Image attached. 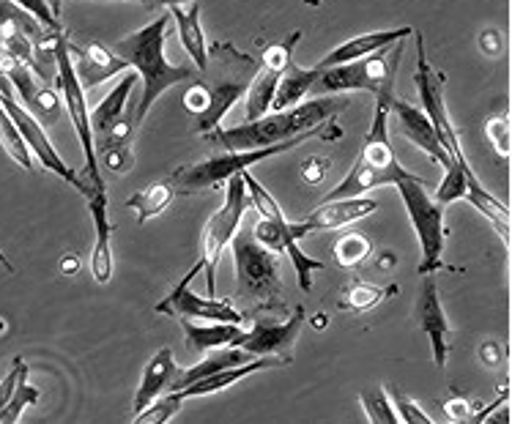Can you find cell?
<instances>
[{"label": "cell", "mask_w": 512, "mask_h": 424, "mask_svg": "<svg viewBox=\"0 0 512 424\" xmlns=\"http://www.w3.org/2000/svg\"><path fill=\"white\" fill-rule=\"evenodd\" d=\"M345 107H348V99H343V96H315L310 102L293 104L288 110H272L258 121H247L244 126L214 129L206 137H209V143L220 145L225 151H252V148L283 143L288 137L310 132L324 121L337 118Z\"/></svg>", "instance_id": "1"}, {"label": "cell", "mask_w": 512, "mask_h": 424, "mask_svg": "<svg viewBox=\"0 0 512 424\" xmlns=\"http://www.w3.org/2000/svg\"><path fill=\"white\" fill-rule=\"evenodd\" d=\"M168 14H162L154 22H148L146 28L129 33L124 39L115 42L113 50L124 58L132 69L137 72V77L143 80V94H140V102H137L135 110V124H143V118L148 115V110L154 107L159 96L168 91L170 85L187 83L195 77V66L192 63H168L165 58V36H168Z\"/></svg>", "instance_id": "2"}, {"label": "cell", "mask_w": 512, "mask_h": 424, "mask_svg": "<svg viewBox=\"0 0 512 424\" xmlns=\"http://www.w3.org/2000/svg\"><path fill=\"white\" fill-rule=\"evenodd\" d=\"M258 63L247 52L236 50L230 42H214L206 55V66L200 69L195 83L206 96V110L195 118V129L200 135L214 132L230 107L247 94L252 77L258 72Z\"/></svg>", "instance_id": "3"}, {"label": "cell", "mask_w": 512, "mask_h": 424, "mask_svg": "<svg viewBox=\"0 0 512 424\" xmlns=\"http://www.w3.org/2000/svg\"><path fill=\"white\" fill-rule=\"evenodd\" d=\"M406 50V39L387 44L381 50L370 52L365 58L340 63L332 69H318L310 94H348V91H367L376 96V104H387L395 99V77H398V63Z\"/></svg>", "instance_id": "4"}, {"label": "cell", "mask_w": 512, "mask_h": 424, "mask_svg": "<svg viewBox=\"0 0 512 424\" xmlns=\"http://www.w3.org/2000/svg\"><path fill=\"white\" fill-rule=\"evenodd\" d=\"M335 121V118H332ZM329 121V124H321L310 129V132H302V135L288 137L283 143H274V145H263V148H252V151H228V154L220 156H211V159H203V162H195V165H184L178 167L176 173L170 176L173 181V187L181 189V192H203V189H220L228 184L230 178L239 176L241 170H247V167L258 165L263 159H272L277 154H285V151H291L296 145H302L304 140H310V137H321V140H337V137L343 135L340 132V126H335Z\"/></svg>", "instance_id": "5"}, {"label": "cell", "mask_w": 512, "mask_h": 424, "mask_svg": "<svg viewBox=\"0 0 512 424\" xmlns=\"http://www.w3.org/2000/svg\"><path fill=\"white\" fill-rule=\"evenodd\" d=\"M389 107L376 104L373 126L365 137V145L356 156V165L348 170V176L337 184L324 200H340V197L365 195L370 189L395 187L398 181L411 176V170L400 165L392 140H389Z\"/></svg>", "instance_id": "6"}, {"label": "cell", "mask_w": 512, "mask_h": 424, "mask_svg": "<svg viewBox=\"0 0 512 424\" xmlns=\"http://www.w3.org/2000/svg\"><path fill=\"white\" fill-rule=\"evenodd\" d=\"M241 178H244L247 192H250L252 208L261 214V219L252 225V236L258 238L263 247H269L272 252H277V255L288 252V258H291L293 263V271H296V277H299V288L310 290L313 288V271L324 269V263H321V260L307 258L302 249H299V238H304L302 228H299V225H291V222L283 217L280 203L263 189V184L258 178L252 176L250 167L241 170Z\"/></svg>", "instance_id": "7"}, {"label": "cell", "mask_w": 512, "mask_h": 424, "mask_svg": "<svg viewBox=\"0 0 512 424\" xmlns=\"http://www.w3.org/2000/svg\"><path fill=\"white\" fill-rule=\"evenodd\" d=\"M233 260H236V285L239 296L255 301L263 310H274L280 299V260L277 252L263 247L258 238L252 236V228H239L230 241Z\"/></svg>", "instance_id": "8"}, {"label": "cell", "mask_w": 512, "mask_h": 424, "mask_svg": "<svg viewBox=\"0 0 512 424\" xmlns=\"http://www.w3.org/2000/svg\"><path fill=\"white\" fill-rule=\"evenodd\" d=\"M400 192V200L406 206V214L414 225V233L419 238L422 247V260H419V274H433L436 269H444L441 263V252H444V238H447V228H444V206L430 200L425 181L411 173L408 178L395 184Z\"/></svg>", "instance_id": "9"}, {"label": "cell", "mask_w": 512, "mask_h": 424, "mask_svg": "<svg viewBox=\"0 0 512 424\" xmlns=\"http://www.w3.org/2000/svg\"><path fill=\"white\" fill-rule=\"evenodd\" d=\"M55 74H58V91H61V99L66 104V115L72 118L74 135L83 145L85 154V187H102L105 181L99 176V159H96L94 148V132H91V115H88V102H85V88L77 80V72H74L72 55H69V42L58 36L55 39ZM85 189V192H88Z\"/></svg>", "instance_id": "10"}, {"label": "cell", "mask_w": 512, "mask_h": 424, "mask_svg": "<svg viewBox=\"0 0 512 424\" xmlns=\"http://www.w3.org/2000/svg\"><path fill=\"white\" fill-rule=\"evenodd\" d=\"M250 206V192H247V184H244V178L239 173V176H233L228 181L225 203L203 230V252H200V260L195 266L200 271H206V290L209 293H214V269L220 263L222 249L230 247V241L236 236V230L241 228V219L250 211Z\"/></svg>", "instance_id": "11"}, {"label": "cell", "mask_w": 512, "mask_h": 424, "mask_svg": "<svg viewBox=\"0 0 512 424\" xmlns=\"http://www.w3.org/2000/svg\"><path fill=\"white\" fill-rule=\"evenodd\" d=\"M417 36V74H414V83H417L419 91V102H422V110L430 118V124L436 129L441 145L447 148V154L458 162V165L469 167L466 156H463V148H460L458 132L450 121V113H447V104H444V77H441L428 61V52H425V42H422V33L414 31Z\"/></svg>", "instance_id": "12"}, {"label": "cell", "mask_w": 512, "mask_h": 424, "mask_svg": "<svg viewBox=\"0 0 512 424\" xmlns=\"http://www.w3.org/2000/svg\"><path fill=\"white\" fill-rule=\"evenodd\" d=\"M0 102H3V107H6V113L11 115V121H14V126H17V132L22 135L25 145L31 148V154L42 162L44 170L55 173V176L63 178L66 184H72L77 192H83L85 195V189L88 187H85L83 176H77L72 167L66 165L61 156H58V151H55L53 143H50V137H47V132H44V126L36 121V115H33L31 110H25V107H22L17 94H3V91H0Z\"/></svg>", "instance_id": "13"}, {"label": "cell", "mask_w": 512, "mask_h": 424, "mask_svg": "<svg viewBox=\"0 0 512 424\" xmlns=\"http://www.w3.org/2000/svg\"><path fill=\"white\" fill-rule=\"evenodd\" d=\"M299 39H302V31H293L288 39L272 44L266 50L263 61L258 63V72H255L250 88H247V104H244V113H247L244 118L247 121H258V118H263V115L272 110L277 83L283 77L285 66L293 61V47L299 44Z\"/></svg>", "instance_id": "14"}, {"label": "cell", "mask_w": 512, "mask_h": 424, "mask_svg": "<svg viewBox=\"0 0 512 424\" xmlns=\"http://www.w3.org/2000/svg\"><path fill=\"white\" fill-rule=\"evenodd\" d=\"M304 318H307L304 307H296L285 323L258 321L250 331L241 329L239 337L230 342V345L244 348L252 356H283V359H291L296 337H299V331L304 326Z\"/></svg>", "instance_id": "15"}, {"label": "cell", "mask_w": 512, "mask_h": 424, "mask_svg": "<svg viewBox=\"0 0 512 424\" xmlns=\"http://www.w3.org/2000/svg\"><path fill=\"white\" fill-rule=\"evenodd\" d=\"M3 72L9 77L14 94L20 96V104L25 110H31L36 115V121L42 126L55 124L63 113V99L61 94H55L53 88H47L42 83L39 74H33V69L28 63L9 61L3 63Z\"/></svg>", "instance_id": "16"}, {"label": "cell", "mask_w": 512, "mask_h": 424, "mask_svg": "<svg viewBox=\"0 0 512 424\" xmlns=\"http://www.w3.org/2000/svg\"><path fill=\"white\" fill-rule=\"evenodd\" d=\"M195 280L192 274H187L184 280L178 282L170 296L159 301L154 312L170 315V318H192V321H222V323H244V312L233 310L228 301L203 299L198 293L189 290V282Z\"/></svg>", "instance_id": "17"}, {"label": "cell", "mask_w": 512, "mask_h": 424, "mask_svg": "<svg viewBox=\"0 0 512 424\" xmlns=\"http://www.w3.org/2000/svg\"><path fill=\"white\" fill-rule=\"evenodd\" d=\"M414 318H417L419 331L430 340L436 367H444L447 364V353H450L452 326L447 321V315H444V307H441L436 280L430 274H425V282L419 288L417 304H414Z\"/></svg>", "instance_id": "18"}, {"label": "cell", "mask_w": 512, "mask_h": 424, "mask_svg": "<svg viewBox=\"0 0 512 424\" xmlns=\"http://www.w3.org/2000/svg\"><path fill=\"white\" fill-rule=\"evenodd\" d=\"M389 113L395 115V126H398L400 135L406 137L408 143H414L417 148H422L436 165L447 167L455 162V159L447 154V148L441 145L439 135H436V129H433V124H430V118L425 115L422 107H414V104L403 102V99L395 96V99L389 102Z\"/></svg>", "instance_id": "19"}, {"label": "cell", "mask_w": 512, "mask_h": 424, "mask_svg": "<svg viewBox=\"0 0 512 424\" xmlns=\"http://www.w3.org/2000/svg\"><path fill=\"white\" fill-rule=\"evenodd\" d=\"M88 211L96 225V247L91 252V274L99 285H105L113 277V225H110V206H107V189L91 187L85 192Z\"/></svg>", "instance_id": "20"}, {"label": "cell", "mask_w": 512, "mask_h": 424, "mask_svg": "<svg viewBox=\"0 0 512 424\" xmlns=\"http://www.w3.org/2000/svg\"><path fill=\"white\" fill-rule=\"evenodd\" d=\"M378 211V200L373 197H340V200H324V206L315 208L310 217L299 222L304 238L313 233H324V230H337L351 225L356 219L370 217Z\"/></svg>", "instance_id": "21"}, {"label": "cell", "mask_w": 512, "mask_h": 424, "mask_svg": "<svg viewBox=\"0 0 512 424\" xmlns=\"http://www.w3.org/2000/svg\"><path fill=\"white\" fill-rule=\"evenodd\" d=\"M77 50V47H74ZM129 69V63L118 55L115 50H107L105 44L91 42L77 50V63H74V72H77V80L83 85L85 91H91L99 83L110 80L113 74Z\"/></svg>", "instance_id": "22"}, {"label": "cell", "mask_w": 512, "mask_h": 424, "mask_svg": "<svg viewBox=\"0 0 512 424\" xmlns=\"http://www.w3.org/2000/svg\"><path fill=\"white\" fill-rule=\"evenodd\" d=\"M291 359H283V356H258V359H252L247 364H239V367H228V370H220V373L206 375V378H200V381L189 383L184 389H178V394L187 400V397H195V394H214L222 392V389H228L241 378H247L252 373H261V370H277V367H288Z\"/></svg>", "instance_id": "23"}, {"label": "cell", "mask_w": 512, "mask_h": 424, "mask_svg": "<svg viewBox=\"0 0 512 424\" xmlns=\"http://www.w3.org/2000/svg\"><path fill=\"white\" fill-rule=\"evenodd\" d=\"M414 33V28H392V31H373V33H362V36H356V39H348L340 47L329 52L326 58L315 63V69H332V66H340V63L356 61V58H365L370 52L381 50V47H387V44H395L400 39H408Z\"/></svg>", "instance_id": "24"}, {"label": "cell", "mask_w": 512, "mask_h": 424, "mask_svg": "<svg viewBox=\"0 0 512 424\" xmlns=\"http://www.w3.org/2000/svg\"><path fill=\"white\" fill-rule=\"evenodd\" d=\"M252 359H258V356H252V353H247L244 348H236V345L214 348V351L203 353V359L198 364H192L189 370H178L168 389L170 392H178V389H184L189 383L206 378V375L220 373V370H228V367H239V364H247Z\"/></svg>", "instance_id": "25"}, {"label": "cell", "mask_w": 512, "mask_h": 424, "mask_svg": "<svg viewBox=\"0 0 512 424\" xmlns=\"http://www.w3.org/2000/svg\"><path fill=\"white\" fill-rule=\"evenodd\" d=\"M176 373H178V364H176V359H173V351H170V348H162L159 353H154V359L146 364L143 378H140V386H137L135 405H132V416L140 414L146 405L154 403L159 394L168 389L170 381L176 378Z\"/></svg>", "instance_id": "26"}, {"label": "cell", "mask_w": 512, "mask_h": 424, "mask_svg": "<svg viewBox=\"0 0 512 424\" xmlns=\"http://www.w3.org/2000/svg\"><path fill=\"white\" fill-rule=\"evenodd\" d=\"M184 329V342L189 351L203 356L214 348H225L241 334V323H222V321H192V318H178Z\"/></svg>", "instance_id": "27"}, {"label": "cell", "mask_w": 512, "mask_h": 424, "mask_svg": "<svg viewBox=\"0 0 512 424\" xmlns=\"http://www.w3.org/2000/svg\"><path fill=\"white\" fill-rule=\"evenodd\" d=\"M140 83V77L137 72L126 74L121 83L115 85L113 91L102 99V102L96 104V110L91 113V132H94V145L102 140V137L113 129L121 118H124V107H126V99L129 94L135 91V85Z\"/></svg>", "instance_id": "28"}, {"label": "cell", "mask_w": 512, "mask_h": 424, "mask_svg": "<svg viewBox=\"0 0 512 424\" xmlns=\"http://www.w3.org/2000/svg\"><path fill=\"white\" fill-rule=\"evenodd\" d=\"M170 17L176 20L178 36H181V44L192 58V66H198L200 72L206 66V55H209V44H206V36H203V28H200V6L195 0L189 3V9L170 6Z\"/></svg>", "instance_id": "29"}, {"label": "cell", "mask_w": 512, "mask_h": 424, "mask_svg": "<svg viewBox=\"0 0 512 424\" xmlns=\"http://www.w3.org/2000/svg\"><path fill=\"white\" fill-rule=\"evenodd\" d=\"M173 200H176V187H173L170 178H165V181H154L146 189L135 192L126 200V208L137 214V225H146L148 219L159 217Z\"/></svg>", "instance_id": "30"}, {"label": "cell", "mask_w": 512, "mask_h": 424, "mask_svg": "<svg viewBox=\"0 0 512 424\" xmlns=\"http://www.w3.org/2000/svg\"><path fill=\"white\" fill-rule=\"evenodd\" d=\"M315 77H318V69H302L293 61L288 63L280 83H277V91H274L272 110H288L293 104L302 102L304 96L310 94Z\"/></svg>", "instance_id": "31"}, {"label": "cell", "mask_w": 512, "mask_h": 424, "mask_svg": "<svg viewBox=\"0 0 512 424\" xmlns=\"http://www.w3.org/2000/svg\"><path fill=\"white\" fill-rule=\"evenodd\" d=\"M392 293H398V285L378 288V285H370V282L356 280L343 290V296H340V307L351 312H367V310H373L376 304H381L387 296H392Z\"/></svg>", "instance_id": "32"}, {"label": "cell", "mask_w": 512, "mask_h": 424, "mask_svg": "<svg viewBox=\"0 0 512 424\" xmlns=\"http://www.w3.org/2000/svg\"><path fill=\"white\" fill-rule=\"evenodd\" d=\"M471 181H477L471 167H463L458 162L447 165L444 167V178H441L439 189H436V203L447 206V203H455L460 197H466Z\"/></svg>", "instance_id": "33"}, {"label": "cell", "mask_w": 512, "mask_h": 424, "mask_svg": "<svg viewBox=\"0 0 512 424\" xmlns=\"http://www.w3.org/2000/svg\"><path fill=\"white\" fill-rule=\"evenodd\" d=\"M0 145H3V151L17 162L20 167L25 170H31L33 162H31V148L25 145L22 135L17 132V126L11 121V115L6 113V107L0 102Z\"/></svg>", "instance_id": "34"}, {"label": "cell", "mask_w": 512, "mask_h": 424, "mask_svg": "<svg viewBox=\"0 0 512 424\" xmlns=\"http://www.w3.org/2000/svg\"><path fill=\"white\" fill-rule=\"evenodd\" d=\"M39 400H42V392L28 383V370H25V373L20 375V381H17V389H14V394L9 397V403L0 408V424L17 422L22 416V411L36 405Z\"/></svg>", "instance_id": "35"}, {"label": "cell", "mask_w": 512, "mask_h": 424, "mask_svg": "<svg viewBox=\"0 0 512 424\" xmlns=\"http://www.w3.org/2000/svg\"><path fill=\"white\" fill-rule=\"evenodd\" d=\"M359 400L365 405V416L367 422H378V424H395L398 422V411L395 405L389 400V392L384 386H373V389H365L359 394Z\"/></svg>", "instance_id": "36"}, {"label": "cell", "mask_w": 512, "mask_h": 424, "mask_svg": "<svg viewBox=\"0 0 512 424\" xmlns=\"http://www.w3.org/2000/svg\"><path fill=\"white\" fill-rule=\"evenodd\" d=\"M373 252V244L362 233H345L335 244V260L343 269H354Z\"/></svg>", "instance_id": "37"}, {"label": "cell", "mask_w": 512, "mask_h": 424, "mask_svg": "<svg viewBox=\"0 0 512 424\" xmlns=\"http://www.w3.org/2000/svg\"><path fill=\"white\" fill-rule=\"evenodd\" d=\"M181 403H184V397L178 392H170L168 397H162V400H154L151 405H146L140 414H135L137 424H165L170 422L173 416L181 411Z\"/></svg>", "instance_id": "38"}, {"label": "cell", "mask_w": 512, "mask_h": 424, "mask_svg": "<svg viewBox=\"0 0 512 424\" xmlns=\"http://www.w3.org/2000/svg\"><path fill=\"white\" fill-rule=\"evenodd\" d=\"M17 9L31 14L33 20L44 25L50 33H61V22H58V6L50 0H11Z\"/></svg>", "instance_id": "39"}, {"label": "cell", "mask_w": 512, "mask_h": 424, "mask_svg": "<svg viewBox=\"0 0 512 424\" xmlns=\"http://www.w3.org/2000/svg\"><path fill=\"white\" fill-rule=\"evenodd\" d=\"M96 159L110 170V173H126L135 167V154H132V145H107L96 151Z\"/></svg>", "instance_id": "40"}, {"label": "cell", "mask_w": 512, "mask_h": 424, "mask_svg": "<svg viewBox=\"0 0 512 424\" xmlns=\"http://www.w3.org/2000/svg\"><path fill=\"white\" fill-rule=\"evenodd\" d=\"M485 137L491 140V145L496 148L499 156H510L512 151V140H510V118L507 115H493L485 121Z\"/></svg>", "instance_id": "41"}, {"label": "cell", "mask_w": 512, "mask_h": 424, "mask_svg": "<svg viewBox=\"0 0 512 424\" xmlns=\"http://www.w3.org/2000/svg\"><path fill=\"white\" fill-rule=\"evenodd\" d=\"M389 400H392V405H395V411H398V422L400 424H433V419H430L422 408H419L414 400H408L406 394L403 392H389Z\"/></svg>", "instance_id": "42"}, {"label": "cell", "mask_w": 512, "mask_h": 424, "mask_svg": "<svg viewBox=\"0 0 512 424\" xmlns=\"http://www.w3.org/2000/svg\"><path fill=\"white\" fill-rule=\"evenodd\" d=\"M441 408H444V414L450 416L452 422H474V416H477V411L471 408L469 400H463V397H452Z\"/></svg>", "instance_id": "43"}, {"label": "cell", "mask_w": 512, "mask_h": 424, "mask_svg": "<svg viewBox=\"0 0 512 424\" xmlns=\"http://www.w3.org/2000/svg\"><path fill=\"white\" fill-rule=\"evenodd\" d=\"M326 173H329V162L326 159H321V156H313V159H307L302 167V176L307 184H321L326 178Z\"/></svg>", "instance_id": "44"}, {"label": "cell", "mask_w": 512, "mask_h": 424, "mask_svg": "<svg viewBox=\"0 0 512 424\" xmlns=\"http://www.w3.org/2000/svg\"><path fill=\"white\" fill-rule=\"evenodd\" d=\"M480 47L488 55H499L502 52V36H499V31H485L480 36Z\"/></svg>", "instance_id": "45"}, {"label": "cell", "mask_w": 512, "mask_h": 424, "mask_svg": "<svg viewBox=\"0 0 512 424\" xmlns=\"http://www.w3.org/2000/svg\"><path fill=\"white\" fill-rule=\"evenodd\" d=\"M192 0H143L140 6H146V9H159V6H189Z\"/></svg>", "instance_id": "46"}, {"label": "cell", "mask_w": 512, "mask_h": 424, "mask_svg": "<svg viewBox=\"0 0 512 424\" xmlns=\"http://www.w3.org/2000/svg\"><path fill=\"white\" fill-rule=\"evenodd\" d=\"M480 353L488 364H499V345H485Z\"/></svg>", "instance_id": "47"}, {"label": "cell", "mask_w": 512, "mask_h": 424, "mask_svg": "<svg viewBox=\"0 0 512 424\" xmlns=\"http://www.w3.org/2000/svg\"><path fill=\"white\" fill-rule=\"evenodd\" d=\"M77 269H80V263H77V258H74V255H69V258L61 260L63 274H69V277H72V274H77Z\"/></svg>", "instance_id": "48"}, {"label": "cell", "mask_w": 512, "mask_h": 424, "mask_svg": "<svg viewBox=\"0 0 512 424\" xmlns=\"http://www.w3.org/2000/svg\"><path fill=\"white\" fill-rule=\"evenodd\" d=\"M313 326H315V329H321V326H326V315H318V318H315V321H313Z\"/></svg>", "instance_id": "49"}, {"label": "cell", "mask_w": 512, "mask_h": 424, "mask_svg": "<svg viewBox=\"0 0 512 424\" xmlns=\"http://www.w3.org/2000/svg\"><path fill=\"white\" fill-rule=\"evenodd\" d=\"M3 331H6V323L0 321V337H3Z\"/></svg>", "instance_id": "50"}, {"label": "cell", "mask_w": 512, "mask_h": 424, "mask_svg": "<svg viewBox=\"0 0 512 424\" xmlns=\"http://www.w3.org/2000/svg\"><path fill=\"white\" fill-rule=\"evenodd\" d=\"M129 3H143V0H129Z\"/></svg>", "instance_id": "51"}]
</instances>
